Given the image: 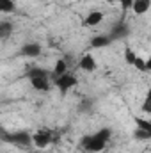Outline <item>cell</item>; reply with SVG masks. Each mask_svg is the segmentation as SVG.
Listing matches in <instances>:
<instances>
[{"label":"cell","instance_id":"cell-1","mask_svg":"<svg viewBox=\"0 0 151 153\" xmlns=\"http://www.w3.org/2000/svg\"><path fill=\"white\" fill-rule=\"evenodd\" d=\"M110 135H112L110 128H101V130H98L93 135L82 137L80 139V148L87 153H100V152H103V148L107 146Z\"/></svg>","mask_w":151,"mask_h":153},{"label":"cell","instance_id":"cell-2","mask_svg":"<svg viewBox=\"0 0 151 153\" xmlns=\"http://www.w3.org/2000/svg\"><path fill=\"white\" fill-rule=\"evenodd\" d=\"M53 85L64 94V93H68L71 87L76 85V76L73 75L71 71H66V73H62L61 76H55V78H53Z\"/></svg>","mask_w":151,"mask_h":153},{"label":"cell","instance_id":"cell-3","mask_svg":"<svg viewBox=\"0 0 151 153\" xmlns=\"http://www.w3.org/2000/svg\"><path fill=\"white\" fill-rule=\"evenodd\" d=\"M50 143H52V130L48 128H41L32 135V144L36 148H46Z\"/></svg>","mask_w":151,"mask_h":153},{"label":"cell","instance_id":"cell-4","mask_svg":"<svg viewBox=\"0 0 151 153\" xmlns=\"http://www.w3.org/2000/svg\"><path fill=\"white\" fill-rule=\"evenodd\" d=\"M128 34H130V27H128V23H126V22H117L112 29H110V32H109L107 36L112 39V41H117V39L126 38Z\"/></svg>","mask_w":151,"mask_h":153},{"label":"cell","instance_id":"cell-5","mask_svg":"<svg viewBox=\"0 0 151 153\" xmlns=\"http://www.w3.org/2000/svg\"><path fill=\"white\" fill-rule=\"evenodd\" d=\"M11 144L20 146V148H27L32 144V135L29 132H14V134H11Z\"/></svg>","mask_w":151,"mask_h":153},{"label":"cell","instance_id":"cell-6","mask_svg":"<svg viewBox=\"0 0 151 153\" xmlns=\"http://www.w3.org/2000/svg\"><path fill=\"white\" fill-rule=\"evenodd\" d=\"M78 66H80V70H84V71H94L96 70V59L91 55V53H85V55H82L80 57V61H78Z\"/></svg>","mask_w":151,"mask_h":153},{"label":"cell","instance_id":"cell-7","mask_svg":"<svg viewBox=\"0 0 151 153\" xmlns=\"http://www.w3.org/2000/svg\"><path fill=\"white\" fill-rule=\"evenodd\" d=\"M20 53L25 57H38V55H41V45L39 43H27L21 46Z\"/></svg>","mask_w":151,"mask_h":153},{"label":"cell","instance_id":"cell-8","mask_svg":"<svg viewBox=\"0 0 151 153\" xmlns=\"http://www.w3.org/2000/svg\"><path fill=\"white\" fill-rule=\"evenodd\" d=\"M103 18H105V14L101 13V11H91L87 16H85V25L87 27H96V25H100L101 22H103Z\"/></svg>","mask_w":151,"mask_h":153},{"label":"cell","instance_id":"cell-9","mask_svg":"<svg viewBox=\"0 0 151 153\" xmlns=\"http://www.w3.org/2000/svg\"><path fill=\"white\" fill-rule=\"evenodd\" d=\"M110 43H112V39L109 38L107 34H98V36H94V38L91 39L89 46H91V48H105V46H109Z\"/></svg>","mask_w":151,"mask_h":153},{"label":"cell","instance_id":"cell-10","mask_svg":"<svg viewBox=\"0 0 151 153\" xmlns=\"http://www.w3.org/2000/svg\"><path fill=\"white\" fill-rule=\"evenodd\" d=\"M30 84L34 89L38 91H48L50 89V76H36V78H30Z\"/></svg>","mask_w":151,"mask_h":153},{"label":"cell","instance_id":"cell-11","mask_svg":"<svg viewBox=\"0 0 151 153\" xmlns=\"http://www.w3.org/2000/svg\"><path fill=\"white\" fill-rule=\"evenodd\" d=\"M150 5H151V0H133V2H132V9H133L135 14H144V13H148Z\"/></svg>","mask_w":151,"mask_h":153},{"label":"cell","instance_id":"cell-12","mask_svg":"<svg viewBox=\"0 0 151 153\" xmlns=\"http://www.w3.org/2000/svg\"><path fill=\"white\" fill-rule=\"evenodd\" d=\"M13 30H14L13 22H7V20L0 22V41H2V39H5V38H9V36L13 34Z\"/></svg>","mask_w":151,"mask_h":153},{"label":"cell","instance_id":"cell-13","mask_svg":"<svg viewBox=\"0 0 151 153\" xmlns=\"http://www.w3.org/2000/svg\"><path fill=\"white\" fill-rule=\"evenodd\" d=\"M66 71H68V64H66V61H64V59H59V61L55 62L53 73H50V75H53V76H61L62 73H66Z\"/></svg>","mask_w":151,"mask_h":153},{"label":"cell","instance_id":"cell-14","mask_svg":"<svg viewBox=\"0 0 151 153\" xmlns=\"http://www.w3.org/2000/svg\"><path fill=\"white\" fill-rule=\"evenodd\" d=\"M137 57H139V55H137V53H135V52H133L130 46H126V48H124V62H126V64H130V66H135V61H137Z\"/></svg>","mask_w":151,"mask_h":153},{"label":"cell","instance_id":"cell-15","mask_svg":"<svg viewBox=\"0 0 151 153\" xmlns=\"http://www.w3.org/2000/svg\"><path fill=\"white\" fill-rule=\"evenodd\" d=\"M16 4L14 0H0V13H14Z\"/></svg>","mask_w":151,"mask_h":153},{"label":"cell","instance_id":"cell-16","mask_svg":"<svg viewBox=\"0 0 151 153\" xmlns=\"http://www.w3.org/2000/svg\"><path fill=\"white\" fill-rule=\"evenodd\" d=\"M36 76H52L46 70H43V68H30L29 71H27V78L30 80V78H36Z\"/></svg>","mask_w":151,"mask_h":153},{"label":"cell","instance_id":"cell-17","mask_svg":"<svg viewBox=\"0 0 151 153\" xmlns=\"http://www.w3.org/2000/svg\"><path fill=\"white\" fill-rule=\"evenodd\" d=\"M133 137H135L137 141H150L151 139V132L142 130V128H137V130L133 132Z\"/></svg>","mask_w":151,"mask_h":153},{"label":"cell","instance_id":"cell-18","mask_svg":"<svg viewBox=\"0 0 151 153\" xmlns=\"http://www.w3.org/2000/svg\"><path fill=\"white\" fill-rule=\"evenodd\" d=\"M135 123H137V128H142V130L151 132V123H150V121H146V119H142V117H137V119H135Z\"/></svg>","mask_w":151,"mask_h":153},{"label":"cell","instance_id":"cell-19","mask_svg":"<svg viewBox=\"0 0 151 153\" xmlns=\"http://www.w3.org/2000/svg\"><path fill=\"white\" fill-rule=\"evenodd\" d=\"M0 141H4V143H11V134H9L7 130H4L2 126H0Z\"/></svg>","mask_w":151,"mask_h":153},{"label":"cell","instance_id":"cell-20","mask_svg":"<svg viewBox=\"0 0 151 153\" xmlns=\"http://www.w3.org/2000/svg\"><path fill=\"white\" fill-rule=\"evenodd\" d=\"M109 2H117V4H121L124 9H128V7H132V2H133V0H109Z\"/></svg>","mask_w":151,"mask_h":153},{"label":"cell","instance_id":"cell-21","mask_svg":"<svg viewBox=\"0 0 151 153\" xmlns=\"http://www.w3.org/2000/svg\"><path fill=\"white\" fill-rule=\"evenodd\" d=\"M142 109H144L146 112H150V98H148V100L144 102V107H142Z\"/></svg>","mask_w":151,"mask_h":153}]
</instances>
